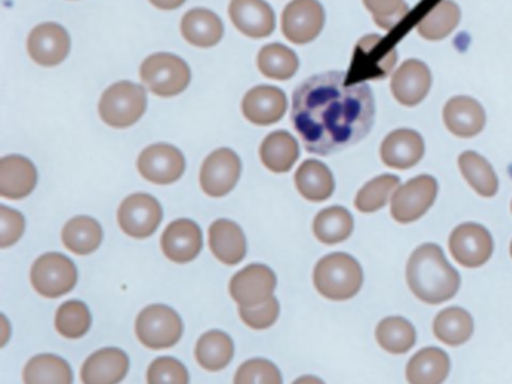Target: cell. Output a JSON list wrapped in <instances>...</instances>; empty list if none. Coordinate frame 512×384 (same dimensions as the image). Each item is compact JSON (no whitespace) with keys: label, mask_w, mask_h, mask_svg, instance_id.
Instances as JSON below:
<instances>
[{"label":"cell","mask_w":512,"mask_h":384,"mask_svg":"<svg viewBox=\"0 0 512 384\" xmlns=\"http://www.w3.org/2000/svg\"><path fill=\"white\" fill-rule=\"evenodd\" d=\"M376 101L367 83H349L346 72L313 75L293 92L292 122L305 149L316 155L340 152L367 137Z\"/></svg>","instance_id":"1"},{"label":"cell","mask_w":512,"mask_h":384,"mask_svg":"<svg viewBox=\"0 0 512 384\" xmlns=\"http://www.w3.org/2000/svg\"><path fill=\"white\" fill-rule=\"evenodd\" d=\"M406 278L412 293L430 305L451 300L461 284L460 273L434 243H424L413 251L407 261Z\"/></svg>","instance_id":"2"},{"label":"cell","mask_w":512,"mask_h":384,"mask_svg":"<svg viewBox=\"0 0 512 384\" xmlns=\"http://www.w3.org/2000/svg\"><path fill=\"white\" fill-rule=\"evenodd\" d=\"M314 285L329 300H349L361 290L364 272L352 255L334 252L326 255L314 269Z\"/></svg>","instance_id":"3"},{"label":"cell","mask_w":512,"mask_h":384,"mask_svg":"<svg viewBox=\"0 0 512 384\" xmlns=\"http://www.w3.org/2000/svg\"><path fill=\"white\" fill-rule=\"evenodd\" d=\"M148 95L145 87L131 81L113 84L101 96L100 116L113 128H128L145 114Z\"/></svg>","instance_id":"4"},{"label":"cell","mask_w":512,"mask_h":384,"mask_svg":"<svg viewBox=\"0 0 512 384\" xmlns=\"http://www.w3.org/2000/svg\"><path fill=\"white\" fill-rule=\"evenodd\" d=\"M140 78L155 95L170 98L187 89L191 81L190 66L184 59L169 53L149 56L140 66Z\"/></svg>","instance_id":"5"},{"label":"cell","mask_w":512,"mask_h":384,"mask_svg":"<svg viewBox=\"0 0 512 384\" xmlns=\"http://www.w3.org/2000/svg\"><path fill=\"white\" fill-rule=\"evenodd\" d=\"M184 324L175 309L166 305H151L140 312L136 320V335L145 347L164 350L178 344Z\"/></svg>","instance_id":"6"},{"label":"cell","mask_w":512,"mask_h":384,"mask_svg":"<svg viewBox=\"0 0 512 384\" xmlns=\"http://www.w3.org/2000/svg\"><path fill=\"white\" fill-rule=\"evenodd\" d=\"M439 183L433 176L421 174L397 189L391 198V215L400 224L418 221L433 206Z\"/></svg>","instance_id":"7"},{"label":"cell","mask_w":512,"mask_h":384,"mask_svg":"<svg viewBox=\"0 0 512 384\" xmlns=\"http://www.w3.org/2000/svg\"><path fill=\"white\" fill-rule=\"evenodd\" d=\"M31 281L41 296L49 299L64 296L76 287V264L59 252L41 255L32 266Z\"/></svg>","instance_id":"8"},{"label":"cell","mask_w":512,"mask_h":384,"mask_svg":"<svg viewBox=\"0 0 512 384\" xmlns=\"http://www.w3.org/2000/svg\"><path fill=\"white\" fill-rule=\"evenodd\" d=\"M163 221V207L149 194H133L122 201L118 210L121 230L134 239L152 236Z\"/></svg>","instance_id":"9"},{"label":"cell","mask_w":512,"mask_h":384,"mask_svg":"<svg viewBox=\"0 0 512 384\" xmlns=\"http://www.w3.org/2000/svg\"><path fill=\"white\" fill-rule=\"evenodd\" d=\"M325 26V9L319 0H292L281 18L284 36L293 44L314 41Z\"/></svg>","instance_id":"10"},{"label":"cell","mask_w":512,"mask_h":384,"mask_svg":"<svg viewBox=\"0 0 512 384\" xmlns=\"http://www.w3.org/2000/svg\"><path fill=\"white\" fill-rule=\"evenodd\" d=\"M277 288V276L271 267L265 264H250L239 270L232 281L229 290L233 300L244 308L262 305L271 299Z\"/></svg>","instance_id":"11"},{"label":"cell","mask_w":512,"mask_h":384,"mask_svg":"<svg viewBox=\"0 0 512 384\" xmlns=\"http://www.w3.org/2000/svg\"><path fill=\"white\" fill-rule=\"evenodd\" d=\"M493 237L487 228L475 222H464L449 236V251L464 267H479L493 254Z\"/></svg>","instance_id":"12"},{"label":"cell","mask_w":512,"mask_h":384,"mask_svg":"<svg viewBox=\"0 0 512 384\" xmlns=\"http://www.w3.org/2000/svg\"><path fill=\"white\" fill-rule=\"evenodd\" d=\"M242 164L239 156L233 150H215L203 162L200 170V185L205 194L211 197H224L229 194L239 177H241Z\"/></svg>","instance_id":"13"},{"label":"cell","mask_w":512,"mask_h":384,"mask_svg":"<svg viewBox=\"0 0 512 384\" xmlns=\"http://www.w3.org/2000/svg\"><path fill=\"white\" fill-rule=\"evenodd\" d=\"M137 167L149 182L169 185L184 174L185 158L181 150L172 144H152L140 153Z\"/></svg>","instance_id":"14"},{"label":"cell","mask_w":512,"mask_h":384,"mask_svg":"<svg viewBox=\"0 0 512 384\" xmlns=\"http://www.w3.org/2000/svg\"><path fill=\"white\" fill-rule=\"evenodd\" d=\"M383 38L379 35H368L356 45L353 53L347 81L349 83H365V80H382L394 69L397 63V50L392 48L385 57H377L379 45Z\"/></svg>","instance_id":"15"},{"label":"cell","mask_w":512,"mask_h":384,"mask_svg":"<svg viewBox=\"0 0 512 384\" xmlns=\"http://www.w3.org/2000/svg\"><path fill=\"white\" fill-rule=\"evenodd\" d=\"M433 77L422 60L409 59L394 72L391 92L404 107H415L427 98Z\"/></svg>","instance_id":"16"},{"label":"cell","mask_w":512,"mask_h":384,"mask_svg":"<svg viewBox=\"0 0 512 384\" xmlns=\"http://www.w3.org/2000/svg\"><path fill=\"white\" fill-rule=\"evenodd\" d=\"M70 48V35L61 24H40L29 35L28 51L38 65H59L67 59Z\"/></svg>","instance_id":"17"},{"label":"cell","mask_w":512,"mask_h":384,"mask_svg":"<svg viewBox=\"0 0 512 384\" xmlns=\"http://www.w3.org/2000/svg\"><path fill=\"white\" fill-rule=\"evenodd\" d=\"M425 143L418 131L409 128L395 129L386 135L380 146L383 164L397 170H409L424 158Z\"/></svg>","instance_id":"18"},{"label":"cell","mask_w":512,"mask_h":384,"mask_svg":"<svg viewBox=\"0 0 512 384\" xmlns=\"http://www.w3.org/2000/svg\"><path fill=\"white\" fill-rule=\"evenodd\" d=\"M202 246V230L191 219H176L161 236L164 255L173 263H190L200 254Z\"/></svg>","instance_id":"19"},{"label":"cell","mask_w":512,"mask_h":384,"mask_svg":"<svg viewBox=\"0 0 512 384\" xmlns=\"http://www.w3.org/2000/svg\"><path fill=\"white\" fill-rule=\"evenodd\" d=\"M443 122L455 137L472 138L487 123L484 107L470 96H454L443 107Z\"/></svg>","instance_id":"20"},{"label":"cell","mask_w":512,"mask_h":384,"mask_svg":"<svg viewBox=\"0 0 512 384\" xmlns=\"http://www.w3.org/2000/svg\"><path fill=\"white\" fill-rule=\"evenodd\" d=\"M286 111V93L274 86L254 87L242 101V113L254 125L268 126L277 123L283 119Z\"/></svg>","instance_id":"21"},{"label":"cell","mask_w":512,"mask_h":384,"mask_svg":"<svg viewBox=\"0 0 512 384\" xmlns=\"http://www.w3.org/2000/svg\"><path fill=\"white\" fill-rule=\"evenodd\" d=\"M229 15L236 29L250 38H266L275 29V14L265 0H232Z\"/></svg>","instance_id":"22"},{"label":"cell","mask_w":512,"mask_h":384,"mask_svg":"<svg viewBox=\"0 0 512 384\" xmlns=\"http://www.w3.org/2000/svg\"><path fill=\"white\" fill-rule=\"evenodd\" d=\"M130 359L121 348L95 351L83 363V384H119L127 377Z\"/></svg>","instance_id":"23"},{"label":"cell","mask_w":512,"mask_h":384,"mask_svg":"<svg viewBox=\"0 0 512 384\" xmlns=\"http://www.w3.org/2000/svg\"><path fill=\"white\" fill-rule=\"evenodd\" d=\"M38 182V173L32 161L25 156H5L0 161V195L10 200L28 197Z\"/></svg>","instance_id":"24"},{"label":"cell","mask_w":512,"mask_h":384,"mask_svg":"<svg viewBox=\"0 0 512 384\" xmlns=\"http://www.w3.org/2000/svg\"><path fill=\"white\" fill-rule=\"evenodd\" d=\"M209 245L221 263L235 266L247 254V239L238 224L229 219H218L209 228Z\"/></svg>","instance_id":"25"},{"label":"cell","mask_w":512,"mask_h":384,"mask_svg":"<svg viewBox=\"0 0 512 384\" xmlns=\"http://www.w3.org/2000/svg\"><path fill=\"white\" fill-rule=\"evenodd\" d=\"M451 371V360L437 347L422 348L407 363L406 377L410 384H442Z\"/></svg>","instance_id":"26"},{"label":"cell","mask_w":512,"mask_h":384,"mask_svg":"<svg viewBox=\"0 0 512 384\" xmlns=\"http://www.w3.org/2000/svg\"><path fill=\"white\" fill-rule=\"evenodd\" d=\"M181 32L190 44L200 48L217 45L224 35L221 18L215 12L205 8L188 11L182 18Z\"/></svg>","instance_id":"27"},{"label":"cell","mask_w":512,"mask_h":384,"mask_svg":"<svg viewBox=\"0 0 512 384\" xmlns=\"http://www.w3.org/2000/svg\"><path fill=\"white\" fill-rule=\"evenodd\" d=\"M295 183L302 197L320 203L334 194L335 180L332 171L317 159L302 162L295 174Z\"/></svg>","instance_id":"28"},{"label":"cell","mask_w":512,"mask_h":384,"mask_svg":"<svg viewBox=\"0 0 512 384\" xmlns=\"http://www.w3.org/2000/svg\"><path fill=\"white\" fill-rule=\"evenodd\" d=\"M299 158V144L287 131H275L263 140L260 159L268 170L287 173Z\"/></svg>","instance_id":"29"},{"label":"cell","mask_w":512,"mask_h":384,"mask_svg":"<svg viewBox=\"0 0 512 384\" xmlns=\"http://www.w3.org/2000/svg\"><path fill=\"white\" fill-rule=\"evenodd\" d=\"M473 329L475 324H473L472 315L458 306L443 309L434 318V335L443 344L451 347H458L469 341L472 338Z\"/></svg>","instance_id":"30"},{"label":"cell","mask_w":512,"mask_h":384,"mask_svg":"<svg viewBox=\"0 0 512 384\" xmlns=\"http://www.w3.org/2000/svg\"><path fill=\"white\" fill-rule=\"evenodd\" d=\"M25 384H73L70 363L56 354H38L23 371Z\"/></svg>","instance_id":"31"},{"label":"cell","mask_w":512,"mask_h":384,"mask_svg":"<svg viewBox=\"0 0 512 384\" xmlns=\"http://www.w3.org/2000/svg\"><path fill=\"white\" fill-rule=\"evenodd\" d=\"M235 345L221 330H209L200 336L196 345V359L206 371H221L232 362Z\"/></svg>","instance_id":"32"},{"label":"cell","mask_w":512,"mask_h":384,"mask_svg":"<svg viewBox=\"0 0 512 384\" xmlns=\"http://www.w3.org/2000/svg\"><path fill=\"white\" fill-rule=\"evenodd\" d=\"M62 242L74 254H91L103 242V228L91 216H76L62 230Z\"/></svg>","instance_id":"33"},{"label":"cell","mask_w":512,"mask_h":384,"mask_svg":"<svg viewBox=\"0 0 512 384\" xmlns=\"http://www.w3.org/2000/svg\"><path fill=\"white\" fill-rule=\"evenodd\" d=\"M458 167L467 183L482 197H494L499 191V179H497L493 167L479 153L473 152V150L461 153L458 156Z\"/></svg>","instance_id":"34"},{"label":"cell","mask_w":512,"mask_h":384,"mask_svg":"<svg viewBox=\"0 0 512 384\" xmlns=\"http://www.w3.org/2000/svg\"><path fill=\"white\" fill-rule=\"evenodd\" d=\"M460 6L454 0H442L418 23V33L427 41H442L460 23Z\"/></svg>","instance_id":"35"},{"label":"cell","mask_w":512,"mask_h":384,"mask_svg":"<svg viewBox=\"0 0 512 384\" xmlns=\"http://www.w3.org/2000/svg\"><path fill=\"white\" fill-rule=\"evenodd\" d=\"M355 228L352 213L341 206H332L317 213L313 222L314 236L326 245L344 242Z\"/></svg>","instance_id":"36"},{"label":"cell","mask_w":512,"mask_h":384,"mask_svg":"<svg viewBox=\"0 0 512 384\" xmlns=\"http://www.w3.org/2000/svg\"><path fill=\"white\" fill-rule=\"evenodd\" d=\"M376 339L388 353L404 354L416 344V330L406 318L386 317L377 324Z\"/></svg>","instance_id":"37"},{"label":"cell","mask_w":512,"mask_h":384,"mask_svg":"<svg viewBox=\"0 0 512 384\" xmlns=\"http://www.w3.org/2000/svg\"><path fill=\"white\" fill-rule=\"evenodd\" d=\"M257 65L266 77L289 80L298 72L299 59L295 51L283 44H269L260 50Z\"/></svg>","instance_id":"38"},{"label":"cell","mask_w":512,"mask_h":384,"mask_svg":"<svg viewBox=\"0 0 512 384\" xmlns=\"http://www.w3.org/2000/svg\"><path fill=\"white\" fill-rule=\"evenodd\" d=\"M400 188V179L394 174H382L365 183L355 198V206L359 212L373 213L382 209L394 192Z\"/></svg>","instance_id":"39"},{"label":"cell","mask_w":512,"mask_h":384,"mask_svg":"<svg viewBox=\"0 0 512 384\" xmlns=\"http://www.w3.org/2000/svg\"><path fill=\"white\" fill-rule=\"evenodd\" d=\"M92 315L80 300H68L56 312V329L65 338H82L91 329Z\"/></svg>","instance_id":"40"},{"label":"cell","mask_w":512,"mask_h":384,"mask_svg":"<svg viewBox=\"0 0 512 384\" xmlns=\"http://www.w3.org/2000/svg\"><path fill=\"white\" fill-rule=\"evenodd\" d=\"M235 384H283V377L271 360L251 359L239 366Z\"/></svg>","instance_id":"41"},{"label":"cell","mask_w":512,"mask_h":384,"mask_svg":"<svg viewBox=\"0 0 512 384\" xmlns=\"http://www.w3.org/2000/svg\"><path fill=\"white\" fill-rule=\"evenodd\" d=\"M148 384H190V375L175 357H158L149 365Z\"/></svg>","instance_id":"42"},{"label":"cell","mask_w":512,"mask_h":384,"mask_svg":"<svg viewBox=\"0 0 512 384\" xmlns=\"http://www.w3.org/2000/svg\"><path fill=\"white\" fill-rule=\"evenodd\" d=\"M364 5L373 15L374 23L383 30L394 29L409 12L404 0H364Z\"/></svg>","instance_id":"43"},{"label":"cell","mask_w":512,"mask_h":384,"mask_svg":"<svg viewBox=\"0 0 512 384\" xmlns=\"http://www.w3.org/2000/svg\"><path fill=\"white\" fill-rule=\"evenodd\" d=\"M239 315H241V320L251 329H268L277 321L278 315H280V303L272 296L262 305L253 306V308L239 306Z\"/></svg>","instance_id":"44"},{"label":"cell","mask_w":512,"mask_h":384,"mask_svg":"<svg viewBox=\"0 0 512 384\" xmlns=\"http://www.w3.org/2000/svg\"><path fill=\"white\" fill-rule=\"evenodd\" d=\"M25 218L17 210L0 206V246L8 248L22 237L25 231Z\"/></svg>","instance_id":"45"},{"label":"cell","mask_w":512,"mask_h":384,"mask_svg":"<svg viewBox=\"0 0 512 384\" xmlns=\"http://www.w3.org/2000/svg\"><path fill=\"white\" fill-rule=\"evenodd\" d=\"M155 8L163 9V11H172L184 5L185 0H149Z\"/></svg>","instance_id":"46"},{"label":"cell","mask_w":512,"mask_h":384,"mask_svg":"<svg viewBox=\"0 0 512 384\" xmlns=\"http://www.w3.org/2000/svg\"><path fill=\"white\" fill-rule=\"evenodd\" d=\"M293 384H325V381L320 380L319 377H314V375H304V377L293 381Z\"/></svg>","instance_id":"47"},{"label":"cell","mask_w":512,"mask_h":384,"mask_svg":"<svg viewBox=\"0 0 512 384\" xmlns=\"http://www.w3.org/2000/svg\"><path fill=\"white\" fill-rule=\"evenodd\" d=\"M511 257H512V242H511Z\"/></svg>","instance_id":"48"},{"label":"cell","mask_w":512,"mask_h":384,"mask_svg":"<svg viewBox=\"0 0 512 384\" xmlns=\"http://www.w3.org/2000/svg\"><path fill=\"white\" fill-rule=\"evenodd\" d=\"M511 209H512V204H511Z\"/></svg>","instance_id":"49"}]
</instances>
